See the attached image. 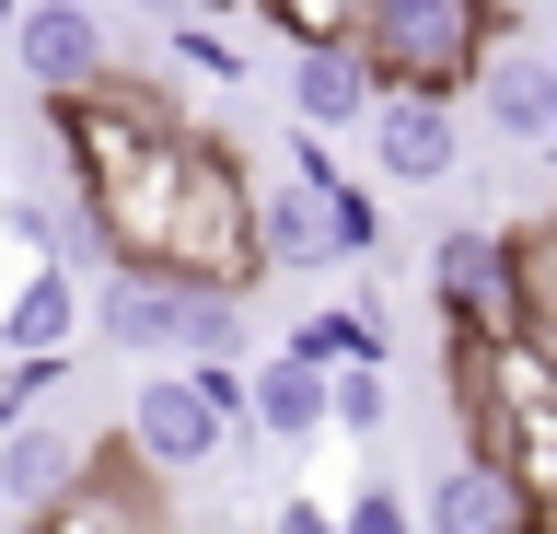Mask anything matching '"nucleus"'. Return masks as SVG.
Masks as SVG:
<instances>
[{
	"label": "nucleus",
	"mask_w": 557,
	"mask_h": 534,
	"mask_svg": "<svg viewBox=\"0 0 557 534\" xmlns=\"http://www.w3.org/2000/svg\"><path fill=\"white\" fill-rule=\"evenodd\" d=\"M82 221L104 233V268H163L186 290H256V175L221 128H151L104 175H82Z\"/></svg>",
	"instance_id": "nucleus-1"
},
{
	"label": "nucleus",
	"mask_w": 557,
	"mask_h": 534,
	"mask_svg": "<svg viewBox=\"0 0 557 534\" xmlns=\"http://www.w3.org/2000/svg\"><path fill=\"white\" fill-rule=\"evenodd\" d=\"M360 59L395 94H476V71L511 47V0H360Z\"/></svg>",
	"instance_id": "nucleus-2"
},
{
	"label": "nucleus",
	"mask_w": 557,
	"mask_h": 534,
	"mask_svg": "<svg viewBox=\"0 0 557 534\" xmlns=\"http://www.w3.org/2000/svg\"><path fill=\"white\" fill-rule=\"evenodd\" d=\"M430 302H442L453 337H511V325H534L522 233H476V221H453L442 245H430Z\"/></svg>",
	"instance_id": "nucleus-3"
},
{
	"label": "nucleus",
	"mask_w": 557,
	"mask_h": 534,
	"mask_svg": "<svg viewBox=\"0 0 557 534\" xmlns=\"http://www.w3.org/2000/svg\"><path fill=\"white\" fill-rule=\"evenodd\" d=\"M116 454L128 464H151V476H209V464L233 454V419L198 395V372H151V384L128 395V430H116Z\"/></svg>",
	"instance_id": "nucleus-4"
},
{
	"label": "nucleus",
	"mask_w": 557,
	"mask_h": 534,
	"mask_svg": "<svg viewBox=\"0 0 557 534\" xmlns=\"http://www.w3.org/2000/svg\"><path fill=\"white\" fill-rule=\"evenodd\" d=\"M360 140H372V175L383 186H453V163H465V105H453V94H395V82H383L372 116H360Z\"/></svg>",
	"instance_id": "nucleus-5"
},
{
	"label": "nucleus",
	"mask_w": 557,
	"mask_h": 534,
	"mask_svg": "<svg viewBox=\"0 0 557 534\" xmlns=\"http://www.w3.org/2000/svg\"><path fill=\"white\" fill-rule=\"evenodd\" d=\"M94 454H104V442H94L82 419H59V395H47V407H24V419L0 430V511H24V523H35L59 488H82V476H94Z\"/></svg>",
	"instance_id": "nucleus-6"
},
{
	"label": "nucleus",
	"mask_w": 557,
	"mask_h": 534,
	"mask_svg": "<svg viewBox=\"0 0 557 534\" xmlns=\"http://www.w3.org/2000/svg\"><path fill=\"white\" fill-rule=\"evenodd\" d=\"M12 59H24L35 94H94V82L116 71L94 0H24V12H12Z\"/></svg>",
	"instance_id": "nucleus-7"
},
{
	"label": "nucleus",
	"mask_w": 557,
	"mask_h": 534,
	"mask_svg": "<svg viewBox=\"0 0 557 534\" xmlns=\"http://www.w3.org/2000/svg\"><path fill=\"white\" fill-rule=\"evenodd\" d=\"M151 488H163V476H151V464H128L116 442H104L94 476H82V488H59L47 511H35V534H163Z\"/></svg>",
	"instance_id": "nucleus-8"
},
{
	"label": "nucleus",
	"mask_w": 557,
	"mask_h": 534,
	"mask_svg": "<svg viewBox=\"0 0 557 534\" xmlns=\"http://www.w3.org/2000/svg\"><path fill=\"white\" fill-rule=\"evenodd\" d=\"M174 314H186V280H163V268H104L94 302H82V325H94L104 349H128V360H163Z\"/></svg>",
	"instance_id": "nucleus-9"
},
{
	"label": "nucleus",
	"mask_w": 557,
	"mask_h": 534,
	"mask_svg": "<svg viewBox=\"0 0 557 534\" xmlns=\"http://www.w3.org/2000/svg\"><path fill=\"white\" fill-rule=\"evenodd\" d=\"M418 534H546V523H534V499H522L487 454H465V464H442V476H430Z\"/></svg>",
	"instance_id": "nucleus-10"
},
{
	"label": "nucleus",
	"mask_w": 557,
	"mask_h": 534,
	"mask_svg": "<svg viewBox=\"0 0 557 534\" xmlns=\"http://www.w3.org/2000/svg\"><path fill=\"white\" fill-rule=\"evenodd\" d=\"M278 82H290V116H302V128H325V140H337V128H360V116H372V59H360V47H290V59H278Z\"/></svg>",
	"instance_id": "nucleus-11"
},
{
	"label": "nucleus",
	"mask_w": 557,
	"mask_h": 534,
	"mask_svg": "<svg viewBox=\"0 0 557 534\" xmlns=\"http://www.w3.org/2000/svg\"><path fill=\"white\" fill-rule=\"evenodd\" d=\"M82 337V280H70L59 256H35L24 280H12V302H0V360H47Z\"/></svg>",
	"instance_id": "nucleus-12"
},
{
	"label": "nucleus",
	"mask_w": 557,
	"mask_h": 534,
	"mask_svg": "<svg viewBox=\"0 0 557 534\" xmlns=\"http://www.w3.org/2000/svg\"><path fill=\"white\" fill-rule=\"evenodd\" d=\"M256 430L268 442H337V372H313V360H256Z\"/></svg>",
	"instance_id": "nucleus-13"
},
{
	"label": "nucleus",
	"mask_w": 557,
	"mask_h": 534,
	"mask_svg": "<svg viewBox=\"0 0 557 534\" xmlns=\"http://www.w3.org/2000/svg\"><path fill=\"white\" fill-rule=\"evenodd\" d=\"M256 245H268V268H337V221H325V186H302V175L256 186Z\"/></svg>",
	"instance_id": "nucleus-14"
},
{
	"label": "nucleus",
	"mask_w": 557,
	"mask_h": 534,
	"mask_svg": "<svg viewBox=\"0 0 557 534\" xmlns=\"http://www.w3.org/2000/svg\"><path fill=\"white\" fill-rule=\"evenodd\" d=\"M465 105H476L499 140H546V116H557V71H546V59H522V47H499V59L476 71V94H465Z\"/></svg>",
	"instance_id": "nucleus-15"
},
{
	"label": "nucleus",
	"mask_w": 557,
	"mask_h": 534,
	"mask_svg": "<svg viewBox=\"0 0 557 534\" xmlns=\"http://www.w3.org/2000/svg\"><path fill=\"white\" fill-rule=\"evenodd\" d=\"M278 349H290V360H313V372H360V360L383 372V349H395V337H383V302L360 290V302H325V314H302Z\"/></svg>",
	"instance_id": "nucleus-16"
},
{
	"label": "nucleus",
	"mask_w": 557,
	"mask_h": 534,
	"mask_svg": "<svg viewBox=\"0 0 557 534\" xmlns=\"http://www.w3.org/2000/svg\"><path fill=\"white\" fill-rule=\"evenodd\" d=\"M174 360H244V290H186Z\"/></svg>",
	"instance_id": "nucleus-17"
},
{
	"label": "nucleus",
	"mask_w": 557,
	"mask_h": 534,
	"mask_svg": "<svg viewBox=\"0 0 557 534\" xmlns=\"http://www.w3.org/2000/svg\"><path fill=\"white\" fill-rule=\"evenodd\" d=\"M278 47H348L360 36V0H268Z\"/></svg>",
	"instance_id": "nucleus-18"
},
{
	"label": "nucleus",
	"mask_w": 557,
	"mask_h": 534,
	"mask_svg": "<svg viewBox=\"0 0 557 534\" xmlns=\"http://www.w3.org/2000/svg\"><path fill=\"white\" fill-rule=\"evenodd\" d=\"M174 71H198V82L233 94V82H244V47L221 36V24H186V12H174Z\"/></svg>",
	"instance_id": "nucleus-19"
},
{
	"label": "nucleus",
	"mask_w": 557,
	"mask_h": 534,
	"mask_svg": "<svg viewBox=\"0 0 557 534\" xmlns=\"http://www.w3.org/2000/svg\"><path fill=\"white\" fill-rule=\"evenodd\" d=\"M337 534H418V499H395L383 476H360V488L337 499Z\"/></svg>",
	"instance_id": "nucleus-20"
},
{
	"label": "nucleus",
	"mask_w": 557,
	"mask_h": 534,
	"mask_svg": "<svg viewBox=\"0 0 557 534\" xmlns=\"http://www.w3.org/2000/svg\"><path fill=\"white\" fill-rule=\"evenodd\" d=\"M325 221H337V256H383V210H372V186H325Z\"/></svg>",
	"instance_id": "nucleus-21"
},
{
	"label": "nucleus",
	"mask_w": 557,
	"mask_h": 534,
	"mask_svg": "<svg viewBox=\"0 0 557 534\" xmlns=\"http://www.w3.org/2000/svg\"><path fill=\"white\" fill-rule=\"evenodd\" d=\"M383 407H395V395H383V372H372V360H360V372H337V430H348V442H372V430H383Z\"/></svg>",
	"instance_id": "nucleus-22"
},
{
	"label": "nucleus",
	"mask_w": 557,
	"mask_h": 534,
	"mask_svg": "<svg viewBox=\"0 0 557 534\" xmlns=\"http://www.w3.org/2000/svg\"><path fill=\"white\" fill-rule=\"evenodd\" d=\"M268 534H337V499H313V488H278Z\"/></svg>",
	"instance_id": "nucleus-23"
},
{
	"label": "nucleus",
	"mask_w": 557,
	"mask_h": 534,
	"mask_svg": "<svg viewBox=\"0 0 557 534\" xmlns=\"http://www.w3.org/2000/svg\"><path fill=\"white\" fill-rule=\"evenodd\" d=\"M522 268H534V314H557V233H522Z\"/></svg>",
	"instance_id": "nucleus-24"
},
{
	"label": "nucleus",
	"mask_w": 557,
	"mask_h": 534,
	"mask_svg": "<svg viewBox=\"0 0 557 534\" xmlns=\"http://www.w3.org/2000/svg\"><path fill=\"white\" fill-rule=\"evenodd\" d=\"M24 407H35V384H24V360H0V430L24 419Z\"/></svg>",
	"instance_id": "nucleus-25"
},
{
	"label": "nucleus",
	"mask_w": 557,
	"mask_h": 534,
	"mask_svg": "<svg viewBox=\"0 0 557 534\" xmlns=\"http://www.w3.org/2000/svg\"><path fill=\"white\" fill-rule=\"evenodd\" d=\"M12 12H24V0H0V36H12Z\"/></svg>",
	"instance_id": "nucleus-26"
},
{
	"label": "nucleus",
	"mask_w": 557,
	"mask_h": 534,
	"mask_svg": "<svg viewBox=\"0 0 557 534\" xmlns=\"http://www.w3.org/2000/svg\"><path fill=\"white\" fill-rule=\"evenodd\" d=\"M244 12H268V0H244Z\"/></svg>",
	"instance_id": "nucleus-27"
},
{
	"label": "nucleus",
	"mask_w": 557,
	"mask_h": 534,
	"mask_svg": "<svg viewBox=\"0 0 557 534\" xmlns=\"http://www.w3.org/2000/svg\"><path fill=\"white\" fill-rule=\"evenodd\" d=\"M546 140H557V116H546Z\"/></svg>",
	"instance_id": "nucleus-28"
},
{
	"label": "nucleus",
	"mask_w": 557,
	"mask_h": 534,
	"mask_svg": "<svg viewBox=\"0 0 557 534\" xmlns=\"http://www.w3.org/2000/svg\"><path fill=\"white\" fill-rule=\"evenodd\" d=\"M546 71H557V59H546Z\"/></svg>",
	"instance_id": "nucleus-29"
}]
</instances>
